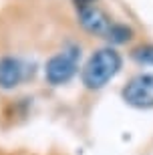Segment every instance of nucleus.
Here are the masks:
<instances>
[{
	"mask_svg": "<svg viewBox=\"0 0 153 155\" xmlns=\"http://www.w3.org/2000/svg\"><path fill=\"white\" fill-rule=\"evenodd\" d=\"M131 57L139 64H153V45H141L133 48Z\"/></svg>",
	"mask_w": 153,
	"mask_h": 155,
	"instance_id": "obj_7",
	"label": "nucleus"
},
{
	"mask_svg": "<svg viewBox=\"0 0 153 155\" xmlns=\"http://www.w3.org/2000/svg\"><path fill=\"white\" fill-rule=\"evenodd\" d=\"M105 38L111 42V45H125L133 38V30L131 26L127 24H121V22H111L109 30L105 32Z\"/></svg>",
	"mask_w": 153,
	"mask_h": 155,
	"instance_id": "obj_6",
	"label": "nucleus"
},
{
	"mask_svg": "<svg viewBox=\"0 0 153 155\" xmlns=\"http://www.w3.org/2000/svg\"><path fill=\"white\" fill-rule=\"evenodd\" d=\"M121 97L129 107L151 109L153 107V73L137 75L123 87Z\"/></svg>",
	"mask_w": 153,
	"mask_h": 155,
	"instance_id": "obj_3",
	"label": "nucleus"
},
{
	"mask_svg": "<svg viewBox=\"0 0 153 155\" xmlns=\"http://www.w3.org/2000/svg\"><path fill=\"white\" fill-rule=\"evenodd\" d=\"M79 58H81V48L77 45L65 46L61 52L51 57L45 64V77L51 85H65L77 75L79 69Z\"/></svg>",
	"mask_w": 153,
	"mask_h": 155,
	"instance_id": "obj_2",
	"label": "nucleus"
},
{
	"mask_svg": "<svg viewBox=\"0 0 153 155\" xmlns=\"http://www.w3.org/2000/svg\"><path fill=\"white\" fill-rule=\"evenodd\" d=\"M79 22L87 32L105 36V32H107L109 26H111V18H109L97 4H91V6L79 8Z\"/></svg>",
	"mask_w": 153,
	"mask_h": 155,
	"instance_id": "obj_4",
	"label": "nucleus"
},
{
	"mask_svg": "<svg viewBox=\"0 0 153 155\" xmlns=\"http://www.w3.org/2000/svg\"><path fill=\"white\" fill-rule=\"evenodd\" d=\"M24 79H28V77H26V67L22 64V61L14 57L0 58V89L10 91L20 85V81Z\"/></svg>",
	"mask_w": 153,
	"mask_h": 155,
	"instance_id": "obj_5",
	"label": "nucleus"
},
{
	"mask_svg": "<svg viewBox=\"0 0 153 155\" xmlns=\"http://www.w3.org/2000/svg\"><path fill=\"white\" fill-rule=\"evenodd\" d=\"M75 2H77V6H79V8H83V6H91V4H95L97 0H75Z\"/></svg>",
	"mask_w": 153,
	"mask_h": 155,
	"instance_id": "obj_8",
	"label": "nucleus"
},
{
	"mask_svg": "<svg viewBox=\"0 0 153 155\" xmlns=\"http://www.w3.org/2000/svg\"><path fill=\"white\" fill-rule=\"evenodd\" d=\"M121 64H123V58L115 48H111V46L99 48L85 63V67L81 71V81L87 89L99 91L111 79H115V75L121 71Z\"/></svg>",
	"mask_w": 153,
	"mask_h": 155,
	"instance_id": "obj_1",
	"label": "nucleus"
}]
</instances>
